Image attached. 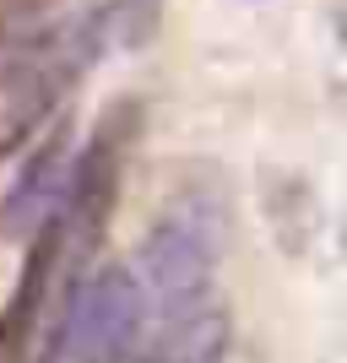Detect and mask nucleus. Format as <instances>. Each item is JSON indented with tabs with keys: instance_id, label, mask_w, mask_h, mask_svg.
Here are the masks:
<instances>
[{
	"instance_id": "f257e3e1",
	"label": "nucleus",
	"mask_w": 347,
	"mask_h": 363,
	"mask_svg": "<svg viewBox=\"0 0 347 363\" xmlns=\"http://www.w3.org/2000/svg\"><path fill=\"white\" fill-rule=\"evenodd\" d=\"M223 239H228V217L217 190L190 184V190L163 201V212L147 228V244L131 266L141 303H147V331L174 325V320L196 315L201 303L217 298L211 288H217Z\"/></svg>"
},
{
	"instance_id": "f03ea898",
	"label": "nucleus",
	"mask_w": 347,
	"mask_h": 363,
	"mask_svg": "<svg viewBox=\"0 0 347 363\" xmlns=\"http://www.w3.org/2000/svg\"><path fill=\"white\" fill-rule=\"evenodd\" d=\"M147 347V303L125 260L92 266L65 320L60 363H141Z\"/></svg>"
},
{
	"instance_id": "7ed1b4c3",
	"label": "nucleus",
	"mask_w": 347,
	"mask_h": 363,
	"mask_svg": "<svg viewBox=\"0 0 347 363\" xmlns=\"http://www.w3.org/2000/svg\"><path fill=\"white\" fill-rule=\"evenodd\" d=\"M71 168H76V141H71V125L55 114V120L33 136V147H28V157H22V168H16L11 190L0 201V233L16 239V244H28L49 217L60 212Z\"/></svg>"
},
{
	"instance_id": "20e7f679",
	"label": "nucleus",
	"mask_w": 347,
	"mask_h": 363,
	"mask_svg": "<svg viewBox=\"0 0 347 363\" xmlns=\"http://www.w3.org/2000/svg\"><path fill=\"white\" fill-rule=\"evenodd\" d=\"M228 342H233L228 309L211 298V303H201L196 315H184V320H174V325L147 331L141 363H223L228 358Z\"/></svg>"
},
{
	"instance_id": "39448f33",
	"label": "nucleus",
	"mask_w": 347,
	"mask_h": 363,
	"mask_svg": "<svg viewBox=\"0 0 347 363\" xmlns=\"http://www.w3.org/2000/svg\"><path fill=\"white\" fill-rule=\"evenodd\" d=\"M98 16H104V38L114 49H147L163 22V0H104Z\"/></svg>"
}]
</instances>
